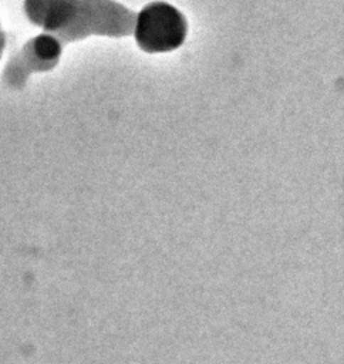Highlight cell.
Masks as SVG:
<instances>
[{
    "instance_id": "obj_1",
    "label": "cell",
    "mask_w": 344,
    "mask_h": 364,
    "mask_svg": "<svg viewBox=\"0 0 344 364\" xmlns=\"http://www.w3.org/2000/svg\"><path fill=\"white\" fill-rule=\"evenodd\" d=\"M26 18L63 46L90 36L127 37L136 11L115 0H24Z\"/></svg>"
},
{
    "instance_id": "obj_2",
    "label": "cell",
    "mask_w": 344,
    "mask_h": 364,
    "mask_svg": "<svg viewBox=\"0 0 344 364\" xmlns=\"http://www.w3.org/2000/svg\"><path fill=\"white\" fill-rule=\"evenodd\" d=\"M186 34L185 16L169 3L152 1L136 11L132 36L145 53L173 51L183 44Z\"/></svg>"
},
{
    "instance_id": "obj_3",
    "label": "cell",
    "mask_w": 344,
    "mask_h": 364,
    "mask_svg": "<svg viewBox=\"0 0 344 364\" xmlns=\"http://www.w3.org/2000/svg\"><path fill=\"white\" fill-rule=\"evenodd\" d=\"M63 47L60 40L47 33L28 38L6 63L3 82L13 90L23 88L33 73H47L57 67Z\"/></svg>"
},
{
    "instance_id": "obj_4",
    "label": "cell",
    "mask_w": 344,
    "mask_h": 364,
    "mask_svg": "<svg viewBox=\"0 0 344 364\" xmlns=\"http://www.w3.org/2000/svg\"><path fill=\"white\" fill-rule=\"evenodd\" d=\"M4 48H6V33H4L3 27H1V23H0V58L3 55Z\"/></svg>"
}]
</instances>
